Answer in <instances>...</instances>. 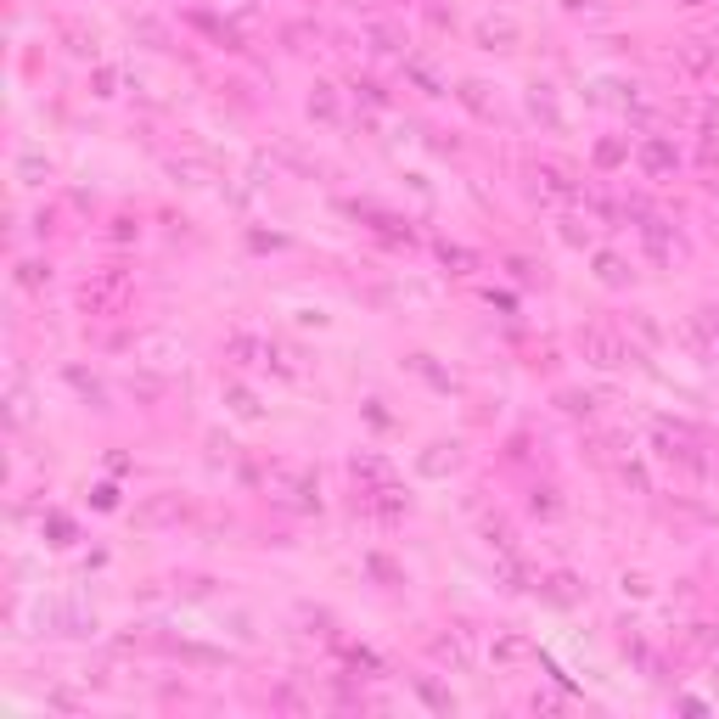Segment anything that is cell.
Masks as SVG:
<instances>
[{"mask_svg": "<svg viewBox=\"0 0 719 719\" xmlns=\"http://www.w3.org/2000/svg\"><path fill=\"white\" fill-rule=\"evenodd\" d=\"M579 349H585V360H590V366H602V371H619V366H629V343H624V337L612 332V326H602V321L579 332Z\"/></svg>", "mask_w": 719, "mask_h": 719, "instance_id": "1", "label": "cell"}, {"mask_svg": "<svg viewBox=\"0 0 719 719\" xmlns=\"http://www.w3.org/2000/svg\"><path fill=\"white\" fill-rule=\"evenodd\" d=\"M534 186H540L545 197H574V180H567L557 163H540V169H534Z\"/></svg>", "mask_w": 719, "mask_h": 719, "instance_id": "2", "label": "cell"}, {"mask_svg": "<svg viewBox=\"0 0 719 719\" xmlns=\"http://www.w3.org/2000/svg\"><path fill=\"white\" fill-rule=\"evenodd\" d=\"M641 169H646V175H669V169H674V146L669 141H646L641 146Z\"/></svg>", "mask_w": 719, "mask_h": 719, "instance_id": "3", "label": "cell"}, {"mask_svg": "<svg viewBox=\"0 0 719 719\" xmlns=\"http://www.w3.org/2000/svg\"><path fill=\"white\" fill-rule=\"evenodd\" d=\"M534 658V646L523 636H495V663H528Z\"/></svg>", "mask_w": 719, "mask_h": 719, "instance_id": "4", "label": "cell"}, {"mask_svg": "<svg viewBox=\"0 0 719 719\" xmlns=\"http://www.w3.org/2000/svg\"><path fill=\"white\" fill-rule=\"evenodd\" d=\"M309 113H315V118H326V124L337 118V101H332V91H326V84H315V96H309Z\"/></svg>", "mask_w": 719, "mask_h": 719, "instance_id": "5", "label": "cell"}, {"mask_svg": "<svg viewBox=\"0 0 719 719\" xmlns=\"http://www.w3.org/2000/svg\"><path fill=\"white\" fill-rule=\"evenodd\" d=\"M175 512H186L180 500H152V506H146L141 517H146V523H163V517H175Z\"/></svg>", "mask_w": 719, "mask_h": 719, "instance_id": "6", "label": "cell"}, {"mask_svg": "<svg viewBox=\"0 0 719 719\" xmlns=\"http://www.w3.org/2000/svg\"><path fill=\"white\" fill-rule=\"evenodd\" d=\"M602 282H607V287H619V282H624V264L612 259V253H602Z\"/></svg>", "mask_w": 719, "mask_h": 719, "instance_id": "7", "label": "cell"}, {"mask_svg": "<svg viewBox=\"0 0 719 719\" xmlns=\"http://www.w3.org/2000/svg\"><path fill=\"white\" fill-rule=\"evenodd\" d=\"M691 6H697V0H691Z\"/></svg>", "mask_w": 719, "mask_h": 719, "instance_id": "8", "label": "cell"}]
</instances>
